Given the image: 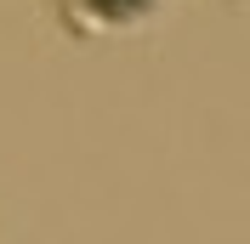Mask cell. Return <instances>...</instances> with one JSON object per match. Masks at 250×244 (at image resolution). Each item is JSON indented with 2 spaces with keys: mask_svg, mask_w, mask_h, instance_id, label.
<instances>
[{
  "mask_svg": "<svg viewBox=\"0 0 250 244\" xmlns=\"http://www.w3.org/2000/svg\"><path fill=\"white\" fill-rule=\"evenodd\" d=\"M176 0H62L68 23L80 29H97V34H131V29H148L154 17H165Z\"/></svg>",
  "mask_w": 250,
  "mask_h": 244,
  "instance_id": "obj_1",
  "label": "cell"
}]
</instances>
